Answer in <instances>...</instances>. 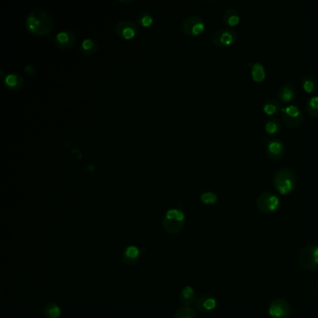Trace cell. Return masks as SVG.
Wrapping results in <instances>:
<instances>
[{"label": "cell", "mask_w": 318, "mask_h": 318, "mask_svg": "<svg viewBox=\"0 0 318 318\" xmlns=\"http://www.w3.org/2000/svg\"><path fill=\"white\" fill-rule=\"evenodd\" d=\"M26 27L32 35L36 36L49 35L53 28V18L46 11L36 9L28 14Z\"/></svg>", "instance_id": "6da1fadb"}, {"label": "cell", "mask_w": 318, "mask_h": 318, "mask_svg": "<svg viewBox=\"0 0 318 318\" xmlns=\"http://www.w3.org/2000/svg\"><path fill=\"white\" fill-rule=\"evenodd\" d=\"M185 214L177 208L167 210L162 219L163 230L173 235L181 232L185 227Z\"/></svg>", "instance_id": "3957f363"}, {"label": "cell", "mask_w": 318, "mask_h": 318, "mask_svg": "<svg viewBox=\"0 0 318 318\" xmlns=\"http://www.w3.org/2000/svg\"><path fill=\"white\" fill-rule=\"evenodd\" d=\"M181 29L188 36H197L201 35L205 29V23L203 19L197 15H191L186 18L182 22Z\"/></svg>", "instance_id": "ba28073f"}, {"label": "cell", "mask_w": 318, "mask_h": 318, "mask_svg": "<svg viewBox=\"0 0 318 318\" xmlns=\"http://www.w3.org/2000/svg\"><path fill=\"white\" fill-rule=\"evenodd\" d=\"M303 90L308 94H316L318 91V81L314 76H304L301 80Z\"/></svg>", "instance_id": "ffe728a7"}, {"label": "cell", "mask_w": 318, "mask_h": 318, "mask_svg": "<svg viewBox=\"0 0 318 318\" xmlns=\"http://www.w3.org/2000/svg\"><path fill=\"white\" fill-rule=\"evenodd\" d=\"M265 151L267 156L273 160L282 159L286 153V147L280 139H265Z\"/></svg>", "instance_id": "30bf717a"}, {"label": "cell", "mask_w": 318, "mask_h": 318, "mask_svg": "<svg viewBox=\"0 0 318 318\" xmlns=\"http://www.w3.org/2000/svg\"><path fill=\"white\" fill-rule=\"evenodd\" d=\"M299 263L306 270H316L318 268V246H306L301 248L299 253Z\"/></svg>", "instance_id": "5b68a950"}, {"label": "cell", "mask_w": 318, "mask_h": 318, "mask_svg": "<svg viewBox=\"0 0 318 318\" xmlns=\"http://www.w3.org/2000/svg\"><path fill=\"white\" fill-rule=\"evenodd\" d=\"M306 110L312 118H318V96L314 95L307 100Z\"/></svg>", "instance_id": "d4e9b609"}, {"label": "cell", "mask_w": 318, "mask_h": 318, "mask_svg": "<svg viewBox=\"0 0 318 318\" xmlns=\"http://www.w3.org/2000/svg\"><path fill=\"white\" fill-rule=\"evenodd\" d=\"M211 40L213 45L218 48H229L236 43L238 40V34L234 29L230 27L221 28L213 34Z\"/></svg>", "instance_id": "277c9868"}, {"label": "cell", "mask_w": 318, "mask_h": 318, "mask_svg": "<svg viewBox=\"0 0 318 318\" xmlns=\"http://www.w3.org/2000/svg\"><path fill=\"white\" fill-rule=\"evenodd\" d=\"M282 110L280 103L275 99H268L263 104V111L266 115L274 116L278 114Z\"/></svg>", "instance_id": "603a6c76"}, {"label": "cell", "mask_w": 318, "mask_h": 318, "mask_svg": "<svg viewBox=\"0 0 318 318\" xmlns=\"http://www.w3.org/2000/svg\"><path fill=\"white\" fill-rule=\"evenodd\" d=\"M174 318H198V316L195 310L189 306H183L176 311Z\"/></svg>", "instance_id": "484cf974"}, {"label": "cell", "mask_w": 318, "mask_h": 318, "mask_svg": "<svg viewBox=\"0 0 318 318\" xmlns=\"http://www.w3.org/2000/svg\"><path fill=\"white\" fill-rule=\"evenodd\" d=\"M116 33L121 38L125 40H130L137 35L138 27L133 21L124 20L119 22L116 26Z\"/></svg>", "instance_id": "8fae6325"}, {"label": "cell", "mask_w": 318, "mask_h": 318, "mask_svg": "<svg viewBox=\"0 0 318 318\" xmlns=\"http://www.w3.org/2000/svg\"><path fill=\"white\" fill-rule=\"evenodd\" d=\"M298 183V177L291 168H280L274 173L273 184L274 189L282 195L291 193L296 189Z\"/></svg>", "instance_id": "7a4b0ae2"}, {"label": "cell", "mask_w": 318, "mask_h": 318, "mask_svg": "<svg viewBox=\"0 0 318 318\" xmlns=\"http://www.w3.org/2000/svg\"><path fill=\"white\" fill-rule=\"evenodd\" d=\"M296 96H297V90L292 83L289 82L284 83L280 86V88L278 89L277 98L284 104L291 103L296 99Z\"/></svg>", "instance_id": "4fadbf2b"}, {"label": "cell", "mask_w": 318, "mask_h": 318, "mask_svg": "<svg viewBox=\"0 0 318 318\" xmlns=\"http://www.w3.org/2000/svg\"><path fill=\"white\" fill-rule=\"evenodd\" d=\"M196 309L199 310L202 313H210L217 307V301L216 299L209 295V294H203L201 295L195 302Z\"/></svg>", "instance_id": "5bb4252c"}, {"label": "cell", "mask_w": 318, "mask_h": 318, "mask_svg": "<svg viewBox=\"0 0 318 318\" xmlns=\"http://www.w3.org/2000/svg\"><path fill=\"white\" fill-rule=\"evenodd\" d=\"M43 314L47 318H60L62 309L55 302H48L43 307Z\"/></svg>", "instance_id": "7402d4cb"}, {"label": "cell", "mask_w": 318, "mask_h": 318, "mask_svg": "<svg viewBox=\"0 0 318 318\" xmlns=\"http://www.w3.org/2000/svg\"><path fill=\"white\" fill-rule=\"evenodd\" d=\"M138 24L143 27H150L153 24V17L150 12L143 11L137 16Z\"/></svg>", "instance_id": "4316f807"}, {"label": "cell", "mask_w": 318, "mask_h": 318, "mask_svg": "<svg viewBox=\"0 0 318 318\" xmlns=\"http://www.w3.org/2000/svg\"><path fill=\"white\" fill-rule=\"evenodd\" d=\"M80 50L84 55H93L97 52V41L93 38H85L80 44Z\"/></svg>", "instance_id": "44dd1931"}, {"label": "cell", "mask_w": 318, "mask_h": 318, "mask_svg": "<svg viewBox=\"0 0 318 318\" xmlns=\"http://www.w3.org/2000/svg\"><path fill=\"white\" fill-rule=\"evenodd\" d=\"M256 203V207L260 212L272 214L279 208L281 202L277 195L270 191H265L257 196Z\"/></svg>", "instance_id": "8992f818"}, {"label": "cell", "mask_w": 318, "mask_h": 318, "mask_svg": "<svg viewBox=\"0 0 318 318\" xmlns=\"http://www.w3.org/2000/svg\"><path fill=\"white\" fill-rule=\"evenodd\" d=\"M268 313L272 318H289L291 315V308L287 301L282 298H277L271 301Z\"/></svg>", "instance_id": "9c48e42d"}, {"label": "cell", "mask_w": 318, "mask_h": 318, "mask_svg": "<svg viewBox=\"0 0 318 318\" xmlns=\"http://www.w3.org/2000/svg\"><path fill=\"white\" fill-rule=\"evenodd\" d=\"M250 73H251V77L254 81L256 82H262L263 80H265L266 78V70L264 65L261 63H254L251 65V69H250Z\"/></svg>", "instance_id": "d6986e66"}, {"label": "cell", "mask_w": 318, "mask_h": 318, "mask_svg": "<svg viewBox=\"0 0 318 318\" xmlns=\"http://www.w3.org/2000/svg\"><path fill=\"white\" fill-rule=\"evenodd\" d=\"M200 199L204 204H215L218 202V196L212 191H204L200 196Z\"/></svg>", "instance_id": "83f0119b"}, {"label": "cell", "mask_w": 318, "mask_h": 318, "mask_svg": "<svg viewBox=\"0 0 318 318\" xmlns=\"http://www.w3.org/2000/svg\"><path fill=\"white\" fill-rule=\"evenodd\" d=\"M140 250L135 246H129L124 248L122 253V261L125 265L133 266L139 260L140 258Z\"/></svg>", "instance_id": "9a60e30c"}, {"label": "cell", "mask_w": 318, "mask_h": 318, "mask_svg": "<svg viewBox=\"0 0 318 318\" xmlns=\"http://www.w3.org/2000/svg\"><path fill=\"white\" fill-rule=\"evenodd\" d=\"M178 299L184 306L191 305L196 299V293H195L194 289L191 286H187L179 293Z\"/></svg>", "instance_id": "e0dca14e"}, {"label": "cell", "mask_w": 318, "mask_h": 318, "mask_svg": "<svg viewBox=\"0 0 318 318\" xmlns=\"http://www.w3.org/2000/svg\"><path fill=\"white\" fill-rule=\"evenodd\" d=\"M223 21L225 25L230 28L238 26L241 21V16L238 10L234 8H228L223 13Z\"/></svg>", "instance_id": "2e32d148"}, {"label": "cell", "mask_w": 318, "mask_h": 318, "mask_svg": "<svg viewBox=\"0 0 318 318\" xmlns=\"http://www.w3.org/2000/svg\"><path fill=\"white\" fill-rule=\"evenodd\" d=\"M55 45L61 50H67L76 42V35L71 30H62L55 35Z\"/></svg>", "instance_id": "7c38bea8"}, {"label": "cell", "mask_w": 318, "mask_h": 318, "mask_svg": "<svg viewBox=\"0 0 318 318\" xmlns=\"http://www.w3.org/2000/svg\"><path fill=\"white\" fill-rule=\"evenodd\" d=\"M5 83L8 88L18 90L23 86L24 80L19 74H9L5 79Z\"/></svg>", "instance_id": "cb8c5ba5"}, {"label": "cell", "mask_w": 318, "mask_h": 318, "mask_svg": "<svg viewBox=\"0 0 318 318\" xmlns=\"http://www.w3.org/2000/svg\"><path fill=\"white\" fill-rule=\"evenodd\" d=\"M264 131L268 135H276L281 131V122L277 118H269L264 124Z\"/></svg>", "instance_id": "ac0fdd59"}, {"label": "cell", "mask_w": 318, "mask_h": 318, "mask_svg": "<svg viewBox=\"0 0 318 318\" xmlns=\"http://www.w3.org/2000/svg\"><path fill=\"white\" fill-rule=\"evenodd\" d=\"M284 123L289 128H299L303 124V114L300 107L295 105L285 106L281 110Z\"/></svg>", "instance_id": "52a82bcc"}]
</instances>
